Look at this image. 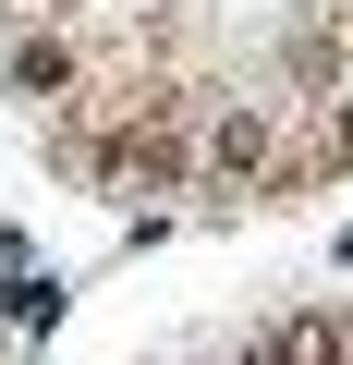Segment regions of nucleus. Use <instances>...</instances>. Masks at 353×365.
I'll return each mask as SVG.
<instances>
[{"label":"nucleus","instance_id":"4","mask_svg":"<svg viewBox=\"0 0 353 365\" xmlns=\"http://www.w3.org/2000/svg\"><path fill=\"white\" fill-rule=\"evenodd\" d=\"M49 13H61V0H49Z\"/></svg>","mask_w":353,"mask_h":365},{"label":"nucleus","instance_id":"3","mask_svg":"<svg viewBox=\"0 0 353 365\" xmlns=\"http://www.w3.org/2000/svg\"><path fill=\"white\" fill-rule=\"evenodd\" d=\"M341 146H353V98H341Z\"/></svg>","mask_w":353,"mask_h":365},{"label":"nucleus","instance_id":"1","mask_svg":"<svg viewBox=\"0 0 353 365\" xmlns=\"http://www.w3.org/2000/svg\"><path fill=\"white\" fill-rule=\"evenodd\" d=\"M61 86H73V49L61 37H25L13 49V98H61Z\"/></svg>","mask_w":353,"mask_h":365},{"label":"nucleus","instance_id":"2","mask_svg":"<svg viewBox=\"0 0 353 365\" xmlns=\"http://www.w3.org/2000/svg\"><path fill=\"white\" fill-rule=\"evenodd\" d=\"M256 158H268V122L232 110V122H220V170H256Z\"/></svg>","mask_w":353,"mask_h":365}]
</instances>
